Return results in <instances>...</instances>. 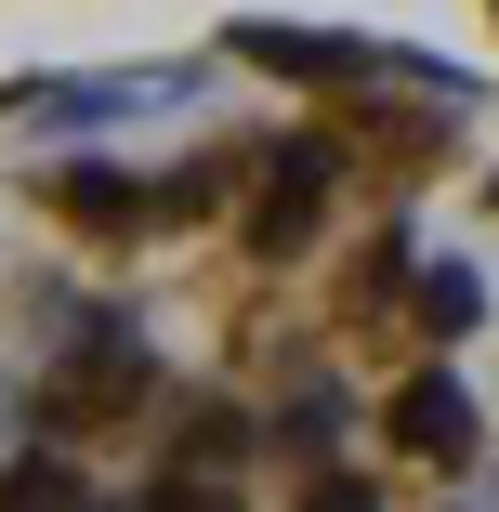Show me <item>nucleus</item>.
<instances>
[{
  "label": "nucleus",
  "mask_w": 499,
  "mask_h": 512,
  "mask_svg": "<svg viewBox=\"0 0 499 512\" xmlns=\"http://www.w3.org/2000/svg\"><path fill=\"white\" fill-rule=\"evenodd\" d=\"M53 394H66V407H132V394H145V342H132L119 316H92L79 355L53 368Z\"/></svg>",
  "instance_id": "obj_1"
},
{
  "label": "nucleus",
  "mask_w": 499,
  "mask_h": 512,
  "mask_svg": "<svg viewBox=\"0 0 499 512\" xmlns=\"http://www.w3.org/2000/svg\"><path fill=\"white\" fill-rule=\"evenodd\" d=\"M394 447H408V460H473V394L460 381H408V394H394Z\"/></svg>",
  "instance_id": "obj_2"
},
{
  "label": "nucleus",
  "mask_w": 499,
  "mask_h": 512,
  "mask_svg": "<svg viewBox=\"0 0 499 512\" xmlns=\"http://www.w3.org/2000/svg\"><path fill=\"white\" fill-rule=\"evenodd\" d=\"M316 197H329V158H316V145H303V158H276L263 211H250V250H303V237H316Z\"/></svg>",
  "instance_id": "obj_3"
},
{
  "label": "nucleus",
  "mask_w": 499,
  "mask_h": 512,
  "mask_svg": "<svg viewBox=\"0 0 499 512\" xmlns=\"http://www.w3.org/2000/svg\"><path fill=\"white\" fill-rule=\"evenodd\" d=\"M237 53H250V66H276V79H368V53H355V40H329V27H237Z\"/></svg>",
  "instance_id": "obj_4"
},
{
  "label": "nucleus",
  "mask_w": 499,
  "mask_h": 512,
  "mask_svg": "<svg viewBox=\"0 0 499 512\" xmlns=\"http://www.w3.org/2000/svg\"><path fill=\"white\" fill-rule=\"evenodd\" d=\"M0 512H92V486L66 460H14V473H0Z\"/></svg>",
  "instance_id": "obj_5"
},
{
  "label": "nucleus",
  "mask_w": 499,
  "mask_h": 512,
  "mask_svg": "<svg viewBox=\"0 0 499 512\" xmlns=\"http://www.w3.org/2000/svg\"><path fill=\"white\" fill-rule=\"evenodd\" d=\"M66 211H79V224H132L145 184H119V171H66Z\"/></svg>",
  "instance_id": "obj_6"
},
{
  "label": "nucleus",
  "mask_w": 499,
  "mask_h": 512,
  "mask_svg": "<svg viewBox=\"0 0 499 512\" xmlns=\"http://www.w3.org/2000/svg\"><path fill=\"white\" fill-rule=\"evenodd\" d=\"M421 316H434V329H473V316H486V289H473L460 263H434V276H421Z\"/></svg>",
  "instance_id": "obj_7"
},
{
  "label": "nucleus",
  "mask_w": 499,
  "mask_h": 512,
  "mask_svg": "<svg viewBox=\"0 0 499 512\" xmlns=\"http://www.w3.org/2000/svg\"><path fill=\"white\" fill-rule=\"evenodd\" d=\"M145 512H237V499H224V486H184V473H171V486H158Z\"/></svg>",
  "instance_id": "obj_8"
},
{
  "label": "nucleus",
  "mask_w": 499,
  "mask_h": 512,
  "mask_svg": "<svg viewBox=\"0 0 499 512\" xmlns=\"http://www.w3.org/2000/svg\"><path fill=\"white\" fill-rule=\"evenodd\" d=\"M303 512H368V486H316V499H303Z\"/></svg>",
  "instance_id": "obj_9"
}]
</instances>
